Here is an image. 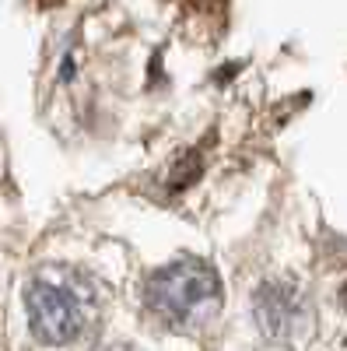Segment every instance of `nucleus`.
<instances>
[{"mask_svg":"<svg viewBox=\"0 0 347 351\" xmlns=\"http://www.w3.org/2000/svg\"><path fill=\"white\" fill-rule=\"evenodd\" d=\"M148 306L172 327H196L221 306V281L200 260H179L148 281Z\"/></svg>","mask_w":347,"mask_h":351,"instance_id":"1","label":"nucleus"},{"mask_svg":"<svg viewBox=\"0 0 347 351\" xmlns=\"http://www.w3.org/2000/svg\"><path fill=\"white\" fill-rule=\"evenodd\" d=\"M28 327L42 344H70L84 330V306L74 291L53 278H36L25 288Z\"/></svg>","mask_w":347,"mask_h":351,"instance_id":"2","label":"nucleus"},{"mask_svg":"<svg viewBox=\"0 0 347 351\" xmlns=\"http://www.w3.org/2000/svg\"><path fill=\"white\" fill-rule=\"evenodd\" d=\"M253 319L267 341H292L305 327V299L292 281H264L253 295Z\"/></svg>","mask_w":347,"mask_h":351,"instance_id":"3","label":"nucleus"},{"mask_svg":"<svg viewBox=\"0 0 347 351\" xmlns=\"http://www.w3.org/2000/svg\"><path fill=\"white\" fill-rule=\"evenodd\" d=\"M36 4H39V8H60L64 0H36Z\"/></svg>","mask_w":347,"mask_h":351,"instance_id":"4","label":"nucleus"},{"mask_svg":"<svg viewBox=\"0 0 347 351\" xmlns=\"http://www.w3.org/2000/svg\"><path fill=\"white\" fill-rule=\"evenodd\" d=\"M109 351H130V348H109Z\"/></svg>","mask_w":347,"mask_h":351,"instance_id":"5","label":"nucleus"}]
</instances>
